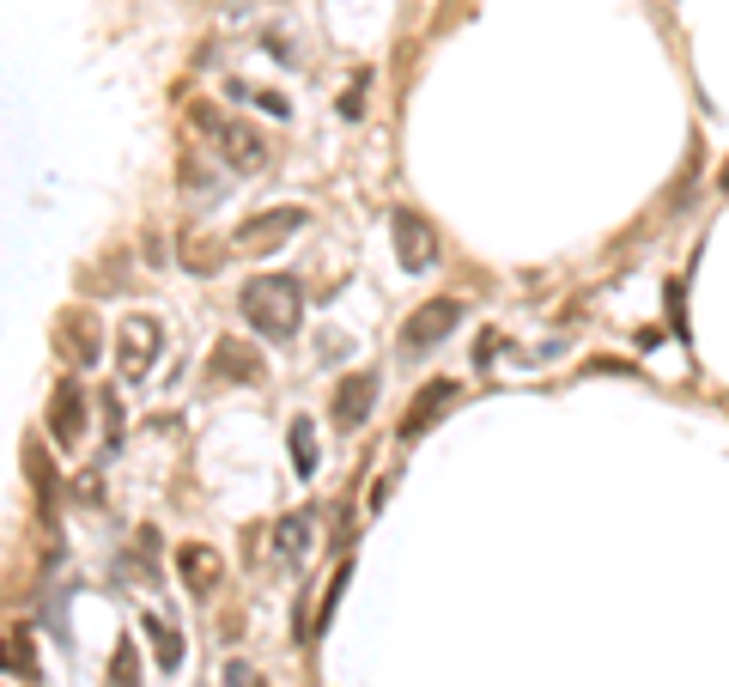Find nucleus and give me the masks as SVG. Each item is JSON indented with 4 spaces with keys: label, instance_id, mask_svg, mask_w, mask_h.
Segmentation results:
<instances>
[{
    "label": "nucleus",
    "instance_id": "obj_1",
    "mask_svg": "<svg viewBox=\"0 0 729 687\" xmlns=\"http://www.w3.org/2000/svg\"><path fill=\"white\" fill-rule=\"evenodd\" d=\"M238 305H243V322H250L256 335H268V341H292L298 322H304V292L286 275H256L250 287L238 292Z\"/></svg>",
    "mask_w": 729,
    "mask_h": 687
},
{
    "label": "nucleus",
    "instance_id": "obj_2",
    "mask_svg": "<svg viewBox=\"0 0 729 687\" xmlns=\"http://www.w3.org/2000/svg\"><path fill=\"white\" fill-rule=\"evenodd\" d=\"M116 378L122 384H147V371L159 366V347H164V329L159 317H147V310H134V317H122V329H116Z\"/></svg>",
    "mask_w": 729,
    "mask_h": 687
},
{
    "label": "nucleus",
    "instance_id": "obj_3",
    "mask_svg": "<svg viewBox=\"0 0 729 687\" xmlns=\"http://www.w3.org/2000/svg\"><path fill=\"white\" fill-rule=\"evenodd\" d=\"M456 329H462V298H426V305L401 322V354L420 359V354H432V347H445Z\"/></svg>",
    "mask_w": 729,
    "mask_h": 687
},
{
    "label": "nucleus",
    "instance_id": "obj_4",
    "mask_svg": "<svg viewBox=\"0 0 729 687\" xmlns=\"http://www.w3.org/2000/svg\"><path fill=\"white\" fill-rule=\"evenodd\" d=\"M310 226V213L304 207H273V213H256V219H243L238 226V250L243 256H262V250H280L286 238H292V231H304Z\"/></svg>",
    "mask_w": 729,
    "mask_h": 687
},
{
    "label": "nucleus",
    "instance_id": "obj_5",
    "mask_svg": "<svg viewBox=\"0 0 729 687\" xmlns=\"http://www.w3.org/2000/svg\"><path fill=\"white\" fill-rule=\"evenodd\" d=\"M389 231H396V256H401V268H408V275H432V268H438V231L426 226L420 213H408V207H396Z\"/></svg>",
    "mask_w": 729,
    "mask_h": 687
},
{
    "label": "nucleus",
    "instance_id": "obj_6",
    "mask_svg": "<svg viewBox=\"0 0 729 687\" xmlns=\"http://www.w3.org/2000/svg\"><path fill=\"white\" fill-rule=\"evenodd\" d=\"M43 420H49V438H56L61 450H73V438H86V384L61 378L56 396H49V408H43Z\"/></svg>",
    "mask_w": 729,
    "mask_h": 687
},
{
    "label": "nucleus",
    "instance_id": "obj_7",
    "mask_svg": "<svg viewBox=\"0 0 729 687\" xmlns=\"http://www.w3.org/2000/svg\"><path fill=\"white\" fill-rule=\"evenodd\" d=\"M219 159L238 177H256V171H268V140L250 122H219Z\"/></svg>",
    "mask_w": 729,
    "mask_h": 687
},
{
    "label": "nucleus",
    "instance_id": "obj_8",
    "mask_svg": "<svg viewBox=\"0 0 729 687\" xmlns=\"http://www.w3.org/2000/svg\"><path fill=\"white\" fill-rule=\"evenodd\" d=\"M371 408H377V371H353V378H341L334 384V426L341 432H359L364 420H371Z\"/></svg>",
    "mask_w": 729,
    "mask_h": 687
},
{
    "label": "nucleus",
    "instance_id": "obj_9",
    "mask_svg": "<svg viewBox=\"0 0 729 687\" xmlns=\"http://www.w3.org/2000/svg\"><path fill=\"white\" fill-rule=\"evenodd\" d=\"M456 396H462V390H456L450 378H432V384L420 390V401H413V408L401 414V438H408V445H413V438H426V432H432V426L450 414V401H456Z\"/></svg>",
    "mask_w": 729,
    "mask_h": 687
},
{
    "label": "nucleus",
    "instance_id": "obj_10",
    "mask_svg": "<svg viewBox=\"0 0 729 687\" xmlns=\"http://www.w3.org/2000/svg\"><path fill=\"white\" fill-rule=\"evenodd\" d=\"M207 371H213L219 384H256L262 378V359H256L250 341H219L213 359H207Z\"/></svg>",
    "mask_w": 729,
    "mask_h": 687
},
{
    "label": "nucleus",
    "instance_id": "obj_11",
    "mask_svg": "<svg viewBox=\"0 0 729 687\" xmlns=\"http://www.w3.org/2000/svg\"><path fill=\"white\" fill-rule=\"evenodd\" d=\"M177 572H182V585H189L194 596H207V590L219 585L226 566H219V554L207 548V541H182V548H177Z\"/></svg>",
    "mask_w": 729,
    "mask_h": 687
},
{
    "label": "nucleus",
    "instance_id": "obj_12",
    "mask_svg": "<svg viewBox=\"0 0 729 687\" xmlns=\"http://www.w3.org/2000/svg\"><path fill=\"white\" fill-rule=\"evenodd\" d=\"M147 639H152V657H159V669H182V633H177V620L147 615Z\"/></svg>",
    "mask_w": 729,
    "mask_h": 687
},
{
    "label": "nucleus",
    "instance_id": "obj_13",
    "mask_svg": "<svg viewBox=\"0 0 729 687\" xmlns=\"http://www.w3.org/2000/svg\"><path fill=\"white\" fill-rule=\"evenodd\" d=\"M310 529H317V517H310V511H292L280 529H273V548H280L286 560H298V554L310 548Z\"/></svg>",
    "mask_w": 729,
    "mask_h": 687
},
{
    "label": "nucleus",
    "instance_id": "obj_14",
    "mask_svg": "<svg viewBox=\"0 0 729 687\" xmlns=\"http://www.w3.org/2000/svg\"><path fill=\"white\" fill-rule=\"evenodd\" d=\"M292 462H298V475H317V426L310 420H292Z\"/></svg>",
    "mask_w": 729,
    "mask_h": 687
},
{
    "label": "nucleus",
    "instance_id": "obj_15",
    "mask_svg": "<svg viewBox=\"0 0 729 687\" xmlns=\"http://www.w3.org/2000/svg\"><path fill=\"white\" fill-rule=\"evenodd\" d=\"M134 676H140V657H134V645L122 639V645H116V657H110V681L116 687H140Z\"/></svg>",
    "mask_w": 729,
    "mask_h": 687
},
{
    "label": "nucleus",
    "instance_id": "obj_16",
    "mask_svg": "<svg viewBox=\"0 0 729 687\" xmlns=\"http://www.w3.org/2000/svg\"><path fill=\"white\" fill-rule=\"evenodd\" d=\"M182 262H189L194 268V275H213V268H226V250H201V243H189V250H182Z\"/></svg>",
    "mask_w": 729,
    "mask_h": 687
},
{
    "label": "nucleus",
    "instance_id": "obj_17",
    "mask_svg": "<svg viewBox=\"0 0 729 687\" xmlns=\"http://www.w3.org/2000/svg\"><path fill=\"white\" fill-rule=\"evenodd\" d=\"M12 676H24V681L37 676V664H31V651H24V639H19V633H12Z\"/></svg>",
    "mask_w": 729,
    "mask_h": 687
},
{
    "label": "nucleus",
    "instance_id": "obj_18",
    "mask_svg": "<svg viewBox=\"0 0 729 687\" xmlns=\"http://www.w3.org/2000/svg\"><path fill=\"white\" fill-rule=\"evenodd\" d=\"M364 86H371V80H353V92L341 98V116H359L364 110Z\"/></svg>",
    "mask_w": 729,
    "mask_h": 687
},
{
    "label": "nucleus",
    "instance_id": "obj_19",
    "mask_svg": "<svg viewBox=\"0 0 729 687\" xmlns=\"http://www.w3.org/2000/svg\"><path fill=\"white\" fill-rule=\"evenodd\" d=\"M226 687H256V669L250 664H231L226 669Z\"/></svg>",
    "mask_w": 729,
    "mask_h": 687
},
{
    "label": "nucleus",
    "instance_id": "obj_20",
    "mask_svg": "<svg viewBox=\"0 0 729 687\" xmlns=\"http://www.w3.org/2000/svg\"><path fill=\"white\" fill-rule=\"evenodd\" d=\"M256 103H262V110H268V116H286V110H292V103H286L280 92H262V98H256Z\"/></svg>",
    "mask_w": 729,
    "mask_h": 687
}]
</instances>
